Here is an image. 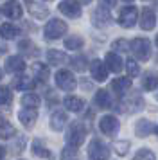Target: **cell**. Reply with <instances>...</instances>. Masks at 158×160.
<instances>
[{
    "label": "cell",
    "instance_id": "44",
    "mask_svg": "<svg viewBox=\"0 0 158 160\" xmlns=\"http://www.w3.org/2000/svg\"><path fill=\"white\" fill-rule=\"evenodd\" d=\"M155 131H156V135H158V126H155Z\"/></svg>",
    "mask_w": 158,
    "mask_h": 160
},
{
    "label": "cell",
    "instance_id": "13",
    "mask_svg": "<svg viewBox=\"0 0 158 160\" xmlns=\"http://www.w3.org/2000/svg\"><path fill=\"white\" fill-rule=\"evenodd\" d=\"M2 13L7 16V18H13V20H18L22 16V6L20 2H16V0H9L4 4V8H2Z\"/></svg>",
    "mask_w": 158,
    "mask_h": 160
},
{
    "label": "cell",
    "instance_id": "16",
    "mask_svg": "<svg viewBox=\"0 0 158 160\" xmlns=\"http://www.w3.org/2000/svg\"><path fill=\"white\" fill-rule=\"evenodd\" d=\"M153 131H155V124L151 122V121H147V119H140V121L135 124V135L140 137V138L151 135Z\"/></svg>",
    "mask_w": 158,
    "mask_h": 160
},
{
    "label": "cell",
    "instance_id": "25",
    "mask_svg": "<svg viewBox=\"0 0 158 160\" xmlns=\"http://www.w3.org/2000/svg\"><path fill=\"white\" fill-rule=\"evenodd\" d=\"M83 45H85V40L77 34H74V36H68L65 40V47L68 49V51H79V49H83Z\"/></svg>",
    "mask_w": 158,
    "mask_h": 160
},
{
    "label": "cell",
    "instance_id": "34",
    "mask_svg": "<svg viewBox=\"0 0 158 160\" xmlns=\"http://www.w3.org/2000/svg\"><path fill=\"white\" fill-rule=\"evenodd\" d=\"M126 70H128L129 78H136V76L140 74V68H138V63H136L135 59H128V61H126Z\"/></svg>",
    "mask_w": 158,
    "mask_h": 160
},
{
    "label": "cell",
    "instance_id": "17",
    "mask_svg": "<svg viewBox=\"0 0 158 160\" xmlns=\"http://www.w3.org/2000/svg\"><path fill=\"white\" fill-rule=\"evenodd\" d=\"M18 119H20V122L25 126V128H32L36 122V119H38V113H36L34 108H23L18 113Z\"/></svg>",
    "mask_w": 158,
    "mask_h": 160
},
{
    "label": "cell",
    "instance_id": "39",
    "mask_svg": "<svg viewBox=\"0 0 158 160\" xmlns=\"http://www.w3.org/2000/svg\"><path fill=\"white\" fill-rule=\"evenodd\" d=\"M113 49L115 51H119V52H124V51H128L129 49V43L126 42V40H122L121 38V40H115L113 42Z\"/></svg>",
    "mask_w": 158,
    "mask_h": 160
},
{
    "label": "cell",
    "instance_id": "18",
    "mask_svg": "<svg viewBox=\"0 0 158 160\" xmlns=\"http://www.w3.org/2000/svg\"><path fill=\"white\" fill-rule=\"evenodd\" d=\"M63 104L68 112H81L85 108V101L81 97H76V95H67L63 99Z\"/></svg>",
    "mask_w": 158,
    "mask_h": 160
},
{
    "label": "cell",
    "instance_id": "35",
    "mask_svg": "<svg viewBox=\"0 0 158 160\" xmlns=\"http://www.w3.org/2000/svg\"><path fill=\"white\" fill-rule=\"evenodd\" d=\"M76 157H77V148L74 146H67L61 151V160H76Z\"/></svg>",
    "mask_w": 158,
    "mask_h": 160
},
{
    "label": "cell",
    "instance_id": "8",
    "mask_svg": "<svg viewBox=\"0 0 158 160\" xmlns=\"http://www.w3.org/2000/svg\"><path fill=\"white\" fill-rule=\"evenodd\" d=\"M57 9H59V13H63L68 18H79L81 16V6H79L77 0H61Z\"/></svg>",
    "mask_w": 158,
    "mask_h": 160
},
{
    "label": "cell",
    "instance_id": "6",
    "mask_svg": "<svg viewBox=\"0 0 158 160\" xmlns=\"http://www.w3.org/2000/svg\"><path fill=\"white\" fill-rule=\"evenodd\" d=\"M138 20V9L135 6H126V8L121 11V15H119V23H121L122 27H133Z\"/></svg>",
    "mask_w": 158,
    "mask_h": 160
},
{
    "label": "cell",
    "instance_id": "45",
    "mask_svg": "<svg viewBox=\"0 0 158 160\" xmlns=\"http://www.w3.org/2000/svg\"><path fill=\"white\" fill-rule=\"evenodd\" d=\"M156 45H158V36H156Z\"/></svg>",
    "mask_w": 158,
    "mask_h": 160
},
{
    "label": "cell",
    "instance_id": "36",
    "mask_svg": "<svg viewBox=\"0 0 158 160\" xmlns=\"http://www.w3.org/2000/svg\"><path fill=\"white\" fill-rule=\"evenodd\" d=\"M115 151H117V155H121V157H124L126 153H128L129 149V142L128 140H119V142H115Z\"/></svg>",
    "mask_w": 158,
    "mask_h": 160
},
{
    "label": "cell",
    "instance_id": "14",
    "mask_svg": "<svg viewBox=\"0 0 158 160\" xmlns=\"http://www.w3.org/2000/svg\"><path fill=\"white\" fill-rule=\"evenodd\" d=\"M104 63H106L108 70H110V72H115V74L121 72L122 67H124V63H122L121 56H119L117 52H108L106 58H104Z\"/></svg>",
    "mask_w": 158,
    "mask_h": 160
},
{
    "label": "cell",
    "instance_id": "21",
    "mask_svg": "<svg viewBox=\"0 0 158 160\" xmlns=\"http://www.w3.org/2000/svg\"><path fill=\"white\" fill-rule=\"evenodd\" d=\"M18 32H20V29L16 27V25H13V23H2L0 25V36L4 38V40H13V38L18 36Z\"/></svg>",
    "mask_w": 158,
    "mask_h": 160
},
{
    "label": "cell",
    "instance_id": "33",
    "mask_svg": "<svg viewBox=\"0 0 158 160\" xmlns=\"http://www.w3.org/2000/svg\"><path fill=\"white\" fill-rule=\"evenodd\" d=\"M13 99V94H11V90L7 87H0V106H6L9 104Z\"/></svg>",
    "mask_w": 158,
    "mask_h": 160
},
{
    "label": "cell",
    "instance_id": "23",
    "mask_svg": "<svg viewBox=\"0 0 158 160\" xmlns=\"http://www.w3.org/2000/svg\"><path fill=\"white\" fill-rule=\"evenodd\" d=\"M32 76H34L38 81L45 83V81L49 79V67L43 65V63H34V65H32Z\"/></svg>",
    "mask_w": 158,
    "mask_h": 160
},
{
    "label": "cell",
    "instance_id": "46",
    "mask_svg": "<svg viewBox=\"0 0 158 160\" xmlns=\"http://www.w3.org/2000/svg\"><path fill=\"white\" fill-rule=\"evenodd\" d=\"M124 2H131V0H124Z\"/></svg>",
    "mask_w": 158,
    "mask_h": 160
},
{
    "label": "cell",
    "instance_id": "32",
    "mask_svg": "<svg viewBox=\"0 0 158 160\" xmlns=\"http://www.w3.org/2000/svg\"><path fill=\"white\" fill-rule=\"evenodd\" d=\"M133 160H156V157H155V153L151 151V149L142 148V149L136 151V155H135V158Z\"/></svg>",
    "mask_w": 158,
    "mask_h": 160
},
{
    "label": "cell",
    "instance_id": "37",
    "mask_svg": "<svg viewBox=\"0 0 158 160\" xmlns=\"http://www.w3.org/2000/svg\"><path fill=\"white\" fill-rule=\"evenodd\" d=\"M144 106V101L140 95H133V101H129V108H131V112H138V110H142Z\"/></svg>",
    "mask_w": 158,
    "mask_h": 160
},
{
    "label": "cell",
    "instance_id": "31",
    "mask_svg": "<svg viewBox=\"0 0 158 160\" xmlns=\"http://www.w3.org/2000/svg\"><path fill=\"white\" fill-rule=\"evenodd\" d=\"M70 65L74 70H77V72H83L86 67H88V63H86V58L85 56H74V58L70 59Z\"/></svg>",
    "mask_w": 158,
    "mask_h": 160
},
{
    "label": "cell",
    "instance_id": "10",
    "mask_svg": "<svg viewBox=\"0 0 158 160\" xmlns=\"http://www.w3.org/2000/svg\"><path fill=\"white\" fill-rule=\"evenodd\" d=\"M90 72H92L93 79L102 83V81H106V78H108V67H106V63H102L101 59H93L92 63H90Z\"/></svg>",
    "mask_w": 158,
    "mask_h": 160
},
{
    "label": "cell",
    "instance_id": "22",
    "mask_svg": "<svg viewBox=\"0 0 158 160\" xmlns=\"http://www.w3.org/2000/svg\"><path fill=\"white\" fill-rule=\"evenodd\" d=\"M47 59L50 65H63L67 61V54L61 51H56V49H50V51H47Z\"/></svg>",
    "mask_w": 158,
    "mask_h": 160
},
{
    "label": "cell",
    "instance_id": "28",
    "mask_svg": "<svg viewBox=\"0 0 158 160\" xmlns=\"http://www.w3.org/2000/svg\"><path fill=\"white\" fill-rule=\"evenodd\" d=\"M22 106L23 108H38L40 106V97L36 94H25L22 97Z\"/></svg>",
    "mask_w": 158,
    "mask_h": 160
},
{
    "label": "cell",
    "instance_id": "3",
    "mask_svg": "<svg viewBox=\"0 0 158 160\" xmlns=\"http://www.w3.org/2000/svg\"><path fill=\"white\" fill-rule=\"evenodd\" d=\"M67 23L63 20H59V18H54V20H50L47 25H45V29H43V34L47 40H57V38H61L67 32Z\"/></svg>",
    "mask_w": 158,
    "mask_h": 160
},
{
    "label": "cell",
    "instance_id": "40",
    "mask_svg": "<svg viewBox=\"0 0 158 160\" xmlns=\"http://www.w3.org/2000/svg\"><path fill=\"white\" fill-rule=\"evenodd\" d=\"M101 6H102V8H113L115 0H101Z\"/></svg>",
    "mask_w": 158,
    "mask_h": 160
},
{
    "label": "cell",
    "instance_id": "29",
    "mask_svg": "<svg viewBox=\"0 0 158 160\" xmlns=\"http://www.w3.org/2000/svg\"><path fill=\"white\" fill-rule=\"evenodd\" d=\"M14 87L18 88V90H32L34 88V79L22 76V78H18V79L14 81Z\"/></svg>",
    "mask_w": 158,
    "mask_h": 160
},
{
    "label": "cell",
    "instance_id": "42",
    "mask_svg": "<svg viewBox=\"0 0 158 160\" xmlns=\"http://www.w3.org/2000/svg\"><path fill=\"white\" fill-rule=\"evenodd\" d=\"M79 4H90V2H92V0H77Z\"/></svg>",
    "mask_w": 158,
    "mask_h": 160
},
{
    "label": "cell",
    "instance_id": "38",
    "mask_svg": "<svg viewBox=\"0 0 158 160\" xmlns=\"http://www.w3.org/2000/svg\"><path fill=\"white\" fill-rule=\"evenodd\" d=\"M18 49H20L22 52L32 54V52H34V45H32V42H31V40H22L20 43H18Z\"/></svg>",
    "mask_w": 158,
    "mask_h": 160
},
{
    "label": "cell",
    "instance_id": "24",
    "mask_svg": "<svg viewBox=\"0 0 158 160\" xmlns=\"http://www.w3.org/2000/svg\"><path fill=\"white\" fill-rule=\"evenodd\" d=\"M95 104L99 106V108H111V97L108 94L106 90H97V94H95Z\"/></svg>",
    "mask_w": 158,
    "mask_h": 160
},
{
    "label": "cell",
    "instance_id": "26",
    "mask_svg": "<svg viewBox=\"0 0 158 160\" xmlns=\"http://www.w3.org/2000/svg\"><path fill=\"white\" fill-rule=\"evenodd\" d=\"M142 87H144V90H147V92L155 90V88L158 87V76L155 72H147L142 79Z\"/></svg>",
    "mask_w": 158,
    "mask_h": 160
},
{
    "label": "cell",
    "instance_id": "19",
    "mask_svg": "<svg viewBox=\"0 0 158 160\" xmlns=\"http://www.w3.org/2000/svg\"><path fill=\"white\" fill-rule=\"evenodd\" d=\"M67 124V113L65 112H54L50 115V128L54 131H61Z\"/></svg>",
    "mask_w": 158,
    "mask_h": 160
},
{
    "label": "cell",
    "instance_id": "7",
    "mask_svg": "<svg viewBox=\"0 0 158 160\" xmlns=\"http://www.w3.org/2000/svg\"><path fill=\"white\" fill-rule=\"evenodd\" d=\"M119 128H121V124H119V121H117V117H113V115L101 117L99 130L102 131L104 135H108V137H113V135H117Z\"/></svg>",
    "mask_w": 158,
    "mask_h": 160
},
{
    "label": "cell",
    "instance_id": "5",
    "mask_svg": "<svg viewBox=\"0 0 158 160\" xmlns=\"http://www.w3.org/2000/svg\"><path fill=\"white\" fill-rule=\"evenodd\" d=\"M56 85L65 92H72L77 87V81L74 78V74L70 70H57L56 72Z\"/></svg>",
    "mask_w": 158,
    "mask_h": 160
},
{
    "label": "cell",
    "instance_id": "9",
    "mask_svg": "<svg viewBox=\"0 0 158 160\" xmlns=\"http://www.w3.org/2000/svg\"><path fill=\"white\" fill-rule=\"evenodd\" d=\"M25 8H27L29 15H32L34 18L38 20H45L47 16H49V9L45 4H40V2H36V0H25Z\"/></svg>",
    "mask_w": 158,
    "mask_h": 160
},
{
    "label": "cell",
    "instance_id": "1",
    "mask_svg": "<svg viewBox=\"0 0 158 160\" xmlns=\"http://www.w3.org/2000/svg\"><path fill=\"white\" fill-rule=\"evenodd\" d=\"M85 138H86V128H85V124L79 122V121L72 122L70 128H68V131H67V142H68V146L79 148V146L85 142Z\"/></svg>",
    "mask_w": 158,
    "mask_h": 160
},
{
    "label": "cell",
    "instance_id": "11",
    "mask_svg": "<svg viewBox=\"0 0 158 160\" xmlns=\"http://www.w3.org/2000/svg\"><path fill=\"white\" fill-rule=\"evenodd\" d=\"M156 25V16L153 13L151 8H144L142 9V15H140V27L144 31H153Z\"/></svg>",
    "mask_w": 158,
    "mask_h": 160
},
{
    "label": "cell",
    "instance_id": "4",
    "mask_svg": "<svg viewBox=\"0 0 158 160\" xmlns=\"http://www.w3.org/2000/svg\"><path fill=\"white\" fill-rule=\"evenodd\" d=\"M88 157L92 160H108L110 158V148H108L102 140L93 138L88 144Z\"/></svg>",
    "mask_w": 158,
    "mask_h": 160
},
{
    "label": "cell",
    "instance_id": "43",
    "mask_svg": "<svg viewBox=\"0 0 158 160\" xmlns=\"http://www.w3.org/2000/svg\"><path fill=\"white\" fill-rule=\"evenodd\" d=\"M2 78H4V72H2V70H0V79H2Z\"/></svg>",
    "mask_w": 158,
    "mask_h": 160
},
{
    "label": "cell",
    "instance_id": "20",
    "mask_svg": "<svg viewBox=\"0 0 158 160\" xmlns=\"http://www.w3.org/2000/svg\"><path fill=\"white\" fill-rule=\"evenodd\" d=\"M111 88H113L119 95H124L129 88H131V79H129V78H117V79L111 81Z\"/></svg>",
    "mask_w": 158,
    "mask_h": 160
},
{
    "label": "cell",
    "instance_id": "41",
    "mask_svg": "<svg viewBox=\"0 0 158 160\" xmlns=\"http://www.w3.org/2000/svg\"><path fill=\"white\" fill-rule=\"evenodd\" d=\"M4 155H6V151H4V148H2V146H0V158H2V157H4Z\"/></svg>",
    "mask_w": 158,
    "mask_h": 160
},
{
    "label": "cell",
    "instance_id": "27",
    "mask_svg": "<svg viewBox=\"0 0 158 160\" xmlns=\"http://www.w3.org/2000/svg\"><path fill=\"white\" fill-rule=\"evenodd\" d=\"M13 133H14V128L11 126V122L0 115V138H9L13 137Z\"/></svg>",
    "mask_w": 158,
    "mask_h": 160
},
{
    "label": "cell",
    "instance_id": "2",
    "mask_svg": "<svg viewBox=\"0 0 158 160\" xmlns=\"http://www.w3.org/2000/svg\"><path fill=\"white\" fill-rule=\"evenodd\" d=\"M129 49L133 52V56L136 59H140V61H147L151 58V45L146 38H135V40H131Z\"/></svg>",
    "mask_w": 158,
    "mask_h": 160
},
{
    "label": "cell",
    "instance_id": "30",
    "mask_svg": "<svg viewBox=\"0 0 158 160\" xmlns=\"http://www.w3.org/2000/svg\"><path fill=\"white\" fill-rule=\"evenodd\" d=\"M32 153H34L36 157H40V158H49L50 157V151L40 142V140H34V142H32Z\"/></svg>",
    "mask_w": 158,
    "mask_h": 160
},
{
    "label": "cell",
    "instance_id": "15",
    "mask_svg": "<svg viewBox=\"0 0 158 160\" xmlns=\"http://www.w3.org/2000/svg\"><path fill=\"white\" fill-rule=\"evenodd\" d=\"M110 20H111V16H110V13L106 11V8H102L101 6L99 9H95L92 15V22L97 25V27H106L108 23H110Z\"/></svg>",
    "mask_w": 158,
    "mask_h": 160
},
{
    "label": "cell",
    "instance_id": "12",
    "mask_svg": "<svg viewBox=\"0 0 158 160\" xmlns=\"http://www.w3.org/2000/svg\"><path fill=\"white\" fill-rule=\"evenodd\" d=\"M6 70L11 74H20L25 70V59L20 56H9L6 59Z\"/></svg>",
    "mask_w": 158,
    "mask_h": 160
}]
</instances>
